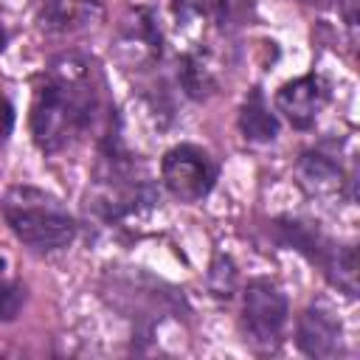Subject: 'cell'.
<instances>
[{
	"instance_id": "1",
	"label": "cell",
	"mask_w": 360,
	"mask_h": 360,
	"mask_svg": "<svg viewBox=\"0 0 360 360\" xmlns=\"http://www.w3.org/2000/svg\"><path fill=\"white\" fill-rule=\"evenodd\" d=\"M101 112V93L93 65L79 53L51 59L34 87L31 138L42 155H56L73 146L93 129Z\"/></svg>"
},
{
	"instance_id": "3",
	"label": "cell",
	"mask_w": 360,
	"mask_h": 360,
	"mask_svg": "<svg viewBox=\"0 0 360 360\" xmlns=\"http://www.w3.org/2000/svg\"><path fill=\"white\" fill-rule=\"evenodd\" d=\"M290 321V301L270 278L248 281L242 292V332L256 352H273Z\"/></svg>"
},
{
	"instance_id": "13",
	"label": "cell",
	"mask_w": 360,
	"mask_h": 360,
	"mask_svg": "<svg viewBox=\"0 0 360 360\" xmlns=\"http://www.w3.org/2000/svg\"><path fill=\"white\" fill-rule=\"evenodd\" d=\"M228 0H172V8L177 14V20H217L222 17Z\"/></svg>"
},
{
	"instance_id": "16",
	"label": "cell",
	"mask_w": 360,
	"mask_h": 360,
	"mask_svg": "<svg viewBox=\"0 0 360 360\" xmlns=\"http://www.w3.org/2000/svg\"><path fill=\"white\" fill-rule=\"evenodd\" d=\"M301 3H309V6H326L329 0H301ZM340 3V11L346 17V25L354 28L357 25V0H338Z\"/></svg>"
},
{
	"instance_id": "17",
	"label": "cell",
	"mask_w": 360,
	"mask_h": 360,
	"mask_svg": "<svg viewBox=\"0 0 360 360\" xmlns=\"http://www.w3.org/2000/svg\"><path fill=\"white\" fill-rule=\"evenodd\" d=\"M6 42H8V34H6V28L0 25V53L6 51Z\"/></svg>"
},
{
	"instance_id": "11",
	"label": "cell",
	"mask_w": 360,
	"mask_h": 360,
	"mask_svg": "<svg viewBox=\"0 0 360 360\" xmlns=\"http://www.w3.org/2000/svg\"><path fill=\"white\" fill-rule=\"evenodd\" d=\"M180 84L191 98H205L217 87L214 68L202 53H186L180 59Z\"/></svg>"
},
{
	"instance_id": "12",
	"label": "cell",
	"mask_w": 360,
	"mask_h": 360,
	"mask_svg": "<svg viewBox=\"0 0 360 360\" xmlns=\"http://www.w3.org/2000/svg\"><path fill=\"white\" fill-rule=\"evenodd\" d=\"M208 284H211V292L217 298H231L233 290H236V267L228 256H217L214 264H211V273H208Z\"/></svg>"
},
{
	"instance_id": "14",
	"label": "cell",
	"mask_w": 360,
	"mask_h": 360,
	"mask_svg": "<svg viewBox=\"0 0 360 360\" xmlns=\"http://www.w3.org/2000/svg\"><path fill=\"white\" fill-rule=\"evenodd\" d=\"M22 304H25V290L17 281L0 276V323L14 321L22 309Z\"/></svg>"
},
{
	"instance_id": "8",
	"label": "cell",
	"mask_w": 360,
	"mask_h": 360,
	"mask_svg": "<svg viewBox=\"0 0 360 360\" xmlns=\"http://www.w3.org/2000/svg\"><path fill=\"white\" fill-rule=\"evenodd\" d=\"M298 183L312 194V197H346L349 188V177L343 172V166L338 163V158L326 149H307L298 158Z\"/></svg>"
},
{
	"instance_id": "2",
	"label": "cell",
	"mask_w": 360,
	"mask_h": 360,
	"mask_svg": "<svg viewBox=\"0 0 360 360\" xmlns=\"http://www.w3.org/2000/svg\"><path fill=\"white\" fill-rule=\"evenodd\" d=\"M0 211L11 233L39 256L65 250L79 233V225L65 202L39 186H8Z\"/></svg>"
},
{
	"instance_id": "15",
	"label": "cell",
	"mask_w": 360,
	"mask_h": 360,
	"mask_svg": "<svg viewBox=\"0 0 360 360\" xmlns=\"http://www.w3.org/2000/svg\"><path fill=\"white\" fill-rule=\"evenodd\" d=\"M11 129H14V107H11V101L0 93V143L11 135Z\"/></svg>"
},
{
	"instance_id": "4",
	"label": "cell",
	"mask_w": 360,
	"mask_h": 360,
	"mask_svg": "<svg viewBox=\"0 0 360 360\" xmlns=\"http://www.w3.org/2000/svg\"><path fill=\"white\" fill-rule=\"evenodd\" d=\"M217 177L219 166L205 149L194 143H177L160 160L163 188L180 202H200L202 197H208L217 186Z\"/></svg>"
},
{
	"instance_id": "10",
	"label": "cell",
	"mask_w": 360,
	"mask_h": 360,
	"mask_svg": "<svg viewBox=\"0 0 360 360\" xmlns=\"http://www.w3.org/2000/svg\"><path fill=\"white\" fill-rule=\"evenodd\" d=\"M236 124H239L242 138L250 143H273L278 138V115L267 107L264 93L259 87H253L248 98L242 101Z\"/></svg>"
},
{
	"instance_id": "7",
	"label": "cell",
	"mask_w": 360,
	"mask_h": 360,
	"mask_svg": "<svg viewBox=\"0 0 360 360\" xmlns=\"http://www.w3.org/2000/svg\"><path fill=\"white\" fill-rule=\"evenodd\" d=\"M115 56L124 68H149L160 59V28L149 8H135L129 20L118 28L115 37Z\"/></svg>"
},
{
	"instance_id": "9",
	"label": "cell",
	"mask_w": 360,
	"mask_h": 360,
	"mask_svg": "<svg viewBox=\"0 0 360 360\" xmlns=\"http://www.w3.org/2000/svg\"><path fill=\"white\" fill-rule=\"evenodd\" d=\"M39 22L51 34H73L96 25L104 14L98 0H37Z\"/></svg>"
},
{
	"instance_id": "6",
	"label": "cell",
	"mask_w": 360,
	"mask_h": 360,
	"mask_svg": "<svg viewBox=\"0 0 360 360\" xmlns=\"http://www.w3.org/2000/svg\"><path fill=\"white\" fill-rule=\"evenodd\" d=\"M276 110L295 127V129H309L321 110L326 107L329 101V87L323 82V76L318 73H304L298 79H290L284 82L278 90H276Z\"/></svg>"
},
{
	"instance_id": "5",
	"label": "cell",
	"mask_w": 360,
	"mask_h": 360,
	"mask_svg": "<svg viewBox=\"0 0 360 360\" xmlns=\"http://www.w3.org/2000/svg\"><path fill=\"white\" fill-rule=\"evenodd\" d=\"M295 343L307 357L332 360L343 354V323L323 301H312L295 323Z\"/></svg>"
}]
</instances>
